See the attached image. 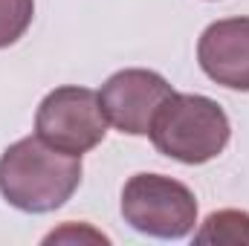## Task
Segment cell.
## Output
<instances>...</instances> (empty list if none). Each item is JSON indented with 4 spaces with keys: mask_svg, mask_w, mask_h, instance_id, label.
Instances as JSON below:
<instances>
[{
    "mask_svg": "<svg viewBox=\"0 0 249 246\" xmlns=\"http://www.w3.org/2000/svg\"><path fill=\"white\" fill-rule=\"evenodd\" d=\"M81 185V157L47 145L38 133L0 154V194L9 206L47 214L61 209Z\"/></svg>",
    "mask_w": 249,
    "mask_h": 246,
    "instance_id": "6da1fadb",
    "label": "cell"
},
{
    "mask_svg": "<svg viewBox=\"0 0 249 246\" xmlns=\"http://www.w3.org/2000/svg\"><path fill=\"white\" fill-rule=\"evenodd\" d=\"M154 148L183 165H203L223 154L232 136L226 110L200 93H171L148 130Z\"/></svg>",
    "mask_w": 249,
    "mask_h": 246,
    "instance_id": "7a4b0ae2",
    "label": "cell"
},
{
    "mask_svg": "<svg viewBox=\"0 0 249 246\" xmlns=\"http://www.w3.org/2000/svg\"><path fill=\"white\" fill-rule=\"evenodd\" d=\"M124 223L142 235L180 241L194 232L197 200L186 183L165 174H133L122 188Z\"/></svg>",
    "mask_w": 249,
    "mask_h": 246,
    "instance_id": "3957f363",
    "label": "cell"
},
{
    "mask_svg": "<svg viewBox=\"0 0 249 246\" xmlns=\"http://www.w3.org/2000/svg\"><path fill=\"white\" fill-rule=\"evenodd\" d=\"M107 116L102 99L90 87H55L44 96L35 113V133L64 154L81 157L107 136Z\"/></svg>",
    "mask_w": 249,
    "mask_h": 246,
    "instance_id": "277c9868",
    "label": "cell"
},
{
    "mask_svg": "<svg viewBox=\"0 0 249 246\" xmlns=\"http://www.w3.org/2000/svg\"><path fill=\"white\" fill-rule=\"evenodd\" d=\"M174 93V87L154 70H119L102 84V107L107 122L127 136H148L160 105Z\"/></svg>",
    "mask_w": 249,
    "mask_h": 246,
    "instance_id": "5b68a950",
    "label": "cell"
},
{
    "mask_svg": "<svg viewBox=\"0 0 249 246\" xmlns=\"http://www.w3.org/2000/svg\"><path fill=\"white\" fill-rule=\"evenodd\" d=\"M197 61L214 84L249 93V18H223L206 26Z\"/></svg>",
    "mask_w": 249,
    "mask_h": 246,
    "instance_id": "8992f818",
    "label": "cell"
},
{
    "mask_svg": "<svg viewBox=\"0 0 249 246\" xmlns=\"http://www.w3.org/2000/svg\"><path fill=\"white\" fill-rule=\"evenodd\" d=\"M194 244H249V214L238 211V209H223V211L209 214L203 220V226L194 232Z\"/></svg>",
    "mask_w": 249,
    "mask_h": 246,
    "instance_id": "52a82bcc",
    "label": "cell"
},
{
    "mask_svg": "<svg viewBox=\"0 0 249 246\" xmlns=\"http://www.w3.org/2000/svg\"><path fill=\"white\" fill-rule=\"evenodd\" d=\"M35 18V0H0V50L18 44Z\"/></svg>",
    "mask_w": 249,
    "mask_h": 246,
    "instance_id": "ba28073f",
    "label": "cell"
}]
</instances>
